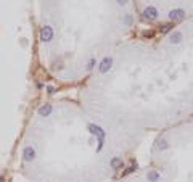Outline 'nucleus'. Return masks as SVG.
Listing matches in <instances>:
<instances>
[{
    "instance_id": "nucleus-1",
    "label": "nucleus",
    "mask_w": 193,
    "mask_h": 182,
    "mask_svg": "<svg viewBox=\"0 0 193 182\" xmlns=\"http://www.w3.org/2000/svg\"><path fill=\"white\" fill-rule=\"evenodd\" d=\"M143 18L148 19V21L156 19V18H158V10H156L155 7H147V8L143 10Z\"/></svg>"
},
{
    "instance_id": "nucleus-2",
    "label": "nucleus",
    "mask_w": 193,
    "mask_h": 182,
    "mask_svg": "<svg viewBox=\"0 0 193 182\" xmlns=\"http://www.w3.org/2000/svg\"><path fill=\"white\" fill-rule=\"evenodd\" d=\"M52 37H53V31H52V27H50V26L42 27V31H40V41H44V42H50V41H52Z\"/></svg>"
},
{
    "instance_id": "nucleus-3",
    "label": "nucleus",
    "mask_w": 193,
    "mask_h": 182,
    "mask_svg": "<svg viewBox=\"0 0 193 182\" xmlns=\"http://www.w3.org/2000/svg\"><path fill=\"white\" fill-rule=\"evenodd\" d=\"M169 18H171V21H182L185 18V11L177 8V10H172L171 13H169Z\"/></svg>"
},
{
    "instance_id": "nucleus-4",
    "label": "nucleus",
    "mask_w": 193,
    "mask_h": 182,
    "mask_svg": "<svg viewBox=\"0 0 193 182\" xmlns=\"http://www.w3.org/2000/svg\"><path fill=\"white\" fill-rule=\"evenodd\" d=\"M23 158H24V161H32L35 158V150L32 147H26L23 150Z\"/></svg>"
},
{
    "instance_id": "nucleus-5",
    "label": "nucleus",
    "mask_w": 193,
    "mask_h": 182,
    "mask_svg": "<svg viewBox=\"0 0 193 182\" xmlns=\"http://www.w3.org/2000/svg\"><path fill=\"white\" fill-rule=\"evenodd\" d=\"M111 65H113V60H111L109 57L103 58V61L100 63V73H106V71H109Z\"/></svg>"
},
{
    "instance_id": "nucleus-6",
    "label": "nucleus",
    "mask_w": 193,
    "mask_h": 182,
    "mask_svg": "<svg viewBox=\"0 0 193 182\" xmlns=\"http://www.w3.org/2000/svg\"><path fill=\"white\" fill-rule=\"evenodd\" d=\"M89 129H90V132L92 134H95V136L98 137V140H103V137H105V132L101 130L98 126H95V124H90L89 126Z\"/></svg>"
},
{
    "instance_id": "nucleus-7",
    "label": "nucleus",
    "mask_w": 193,
    "mask_h": 182,
    "mask_svg": "<svg viewBox=\"0 0 193 182\" xmlns=\"http://www.w3.org/2000/svg\"><path fill=\"white\" fill-rule=\"evenodd\" d=\"M180 41H182V32H180V31L172 32L171 37H169V42H171V43H179Z\"/></svg>"
},
{
    "instance_id": "nucleus-8",
    "label": "nucleus",
    "mask_w": 193,
    "mask_h": 182,
    "mask_svg": "<svg viewBox=\"0 0 193 182\" xmlns=\"http://www.w3.org/2000/svg\"><path fill=\"white\" fill-rule=\"evenodd\" d=\"M147 179H148V182H158L159 181V174L156 171H150L147 174Z\"/></svg>"
},
{
    "instance_id": "nucleus-9",
    "label": "nucleus",
    "mask_w": 193,
    "mask_h": 182,
    "mask_svg": "<svg viewBox=\"0 0 193 182\" xmlns=\"http://www.w3.org/2000/svg\"><path fill=\"white\" fill-rule=\"evenodd\" d=\"M50 111H52V106L50 105H44V106L39 108V114H40V116H47V114H50Z\"/></svg>"
},
{
    "instance_id": "nucleus-10",
    "label": "nucleus",
    "mask_w": 193,
    "mask_h": 182,
    "mask_svg": "<svg viewBox=\"0 0 193 182\" xmlns=\"http://www.w3.org/2000/svg\"><path fill=\"white\" fill-rule=\"evenodd\" d=\"M111 166L114 169L121 168V166H123V160H121V158H113V160H111Z\"/></svg>"
},
{
    "instance_id": "nucleus-11",
    "label": "nucleus",
    "mask_w": 193,
    "mask_h": 182,
    "mask_svg": "<svg viewBox=\"0 0 193 182\" xmlns=\"http://www.w3.org/2000/svg\"><path fill=\"white\" fill-rule=\"evenodd\" d=\"M171 29H172V24H163V26H161V32H163V34L169 32Z\"/></svg>"
},
{
    "instance_id": "nucleus-12",
    "label": "nucleus",
    "mask_w": 193,
    "mask_h": 182,
    "mask_svg": "<svg viewBox=\"0 0 193 182\" xmlns=\"http://www.w3.org/2000/svg\"><path fill=\"white\" fill-rule=\"evenodd\" d=\"M158 147H159L161 150H164V148H167V145H166V142H164V140H161V142H159V145H158Z\"/></svg>"
},
{
    "instance_id": "nucleus-13",
    "label": "nucleus",
    "mask_w": 193,
    "mask_h": 182,
    "mask_svg": "<svg viewBox=\"0 0 193 182\" xmlns=\"http://www.w3.org/2000/svg\"><path fill=\"white\" fill-rule=\"evenodd\" d=\"M93 63H95V61H93V60H90V61H89V66H87L89 69H92V68H93Z\"/></svg>"
},
{
    "instance_id": "nucleus-14",
    "label": "nucleus",
    "mask_w": 193,
    "mask_h": 182,
    "mask_svg": "<svg viewBox=\"0 0 193 182\" xmlns=\"http://www.w3.org/2000/svg\"><path fill=\"white\" fill-rule=\"evenodd\" d=\"M117 3H119V5H125V3H127V0H117Z\"/></svg>"
},
{
    "instance_id": "nucleus-15",
    "label": "nucleus",
    "mask_w": 193,
    "mask_h": 182,
    "mask_svg": "<svg viewBox=\"0 0 193 182\" xmlns=\"http://www.w3.org/2000/svg\"><path fill=\"white\" fill-rule=\"evenodd\" d=\"M143 35H145V37H151L153 32H148V31H147V32H143Z\"/></svg>"
},
{
    "instance_id": "nucleus-16",
    "label": "nucleus",
    "mask_w": 193,
    "mask_h": 182,
    "mask_svg": "<svg viewBox=\"0 0 193 182\" xmlns=\"http://www.w3.org/2000/svg\"><path fill=\"white\" fill-rule=\"evenodd\" d=\"M0 182H3V177H0Z\"/></svg>"
}]
</instances>
